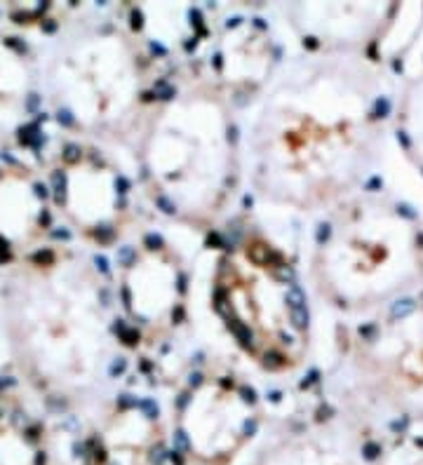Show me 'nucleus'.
Returning a JSON list of instances; mask_svg holds the SVG:
<instances>
[{
  "label": "nucleus",
  "mask_w": 423,
  "mask_h": 465,
  "mask_svg": "<svg viewBox=\"0 0 423 465\" xmlns=\"http://www.w3.org/2000/svg\"><path fill=\"white\" fill-rule=\"evenodd\" d=\"M26 85L29 75L24 61L7 42L0 40V129H7L19 117L26 101Z\"/></svg>",
  "instance_id": "nucleus-2"
},
{
  "label": "nucleus",
  "mask_w": 423,
  "mask_h": 465,
  "mask_svg": "<svg viewBox=\"0 0 423 465\" xmlns=\"http://www.w3.org/2000/svg\"><path fill=\"white\" fill-rule=\"evenodd\" d=\"M5 331L14 362L45 388L73 390L92 378L101 352L85 275L71 263H29L12 277Z\"/></svg>",
  "instance_id": "nucleus-1"
}]
</instances>
